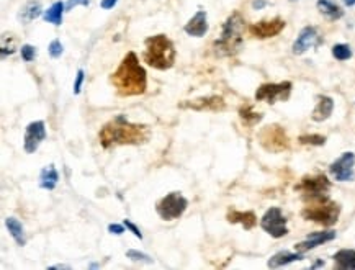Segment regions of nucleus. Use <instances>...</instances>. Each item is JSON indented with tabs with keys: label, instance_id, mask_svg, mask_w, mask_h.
<instances>
[{
	"label": "nucleus",
	"instance_id": "aec40b11",
	"mask_svg": "<svg viewBox=\"0 0 355 270\" xmlns=\"http://www.w3.org/2000/svg\"><path fill=\"white\" fill-rule=\"evenodd\" d=\"M295 260H303V252H290V251H280L275 255H272L269 260V267L270 268H277V267H283L286 264H292Z\"/></svg>",
	"mask_w": 355,
	"mask_h": 270
},
{
	"label": "nucleus",
	"instance_id": "393cba45",
	"mask_svg": "<svg viewBox=\"0 0 355 270\" xmlns=\"http://www.w3.org/2000/svg\"><path fill=\"white\" fill-rule=\"evenodd\" d=\"M41 10H43L41 2H38V0H29L18 13V18L21 21H33L35 18H38L41 15Z\"/></svg>",
	"mask_w": 355,
	"mask_h": 270
},
{
	"label": "nucleus",
	"instance_id": "20e7f679",
	"mask_svg": "<svg viewBox=\"0 0 355 270\" xmlns=\"http://www.w3.org/2000/svg\"><path fill=\"white\" fill-rule=\"evenodd\" d=\"M144 53H143V59L147 65H151L154 69L159 71H166L171 69L174 62H175V48L174 43L167 38L166 35H156V36H149L144 41Z\"/></svg>",
	"mask_w": 355,
	"mask_h": 270
},
{
	"label": "nucleus",
	"instance_id": "7ed1b4c3",
	"mask_svg": "<svg viewBox=\"0 0 355 270\" xmlns=\"http://www.w3.org/2000/svg\"><path fill=\"white\" fill-rule=\"evenodd\" d=\"M246 30V21L239 12H234L223 25L221 36L213 43L216 56H234L242 46V33Z\"/></svg>",
	"mask_w": 355,
	"mask_h": 270
},
{
	"label": "nucleus",
	"instance_id": "1a4fd4ad",
	"mask_svg": "<svg viewBox=\"0 0 355 270\" xmlns=\"http://www.w3.org/2000/svg\"><path fill=\"white\" fill-rule=\"evenodd\" d=\"M331 188V182L324 174H316V175H305L301 179L300 184L295 187V190L305 193V198L309 196H319L326 195Z\"/></svg>",
	"mask_w": 355,
	"mask_h": 270
},
{
	"label": "nucleus",
	"instance_id": "f8f14e48",
	"mask_svg": "<svg viewBox=\"0 0 355 270\" xmlns=\"http://www.w3.org/2000/svg\"><path fill=\"white\" fill-rule=\"evenodd\" d=\"M285 25H286L285 20L275 17L270 20H262V21H257V23H252L249 26V31L259 40H267V38H273V36L282 33Z\"/></svg>",
	"mask_w": 355,
	"mask_h": 270
},
{
	"label": "nucleus",
	"instance_id": "dca6fc26",
	"mask_svg": "<svg viewBox=\"0 0 355 270\" xmlns=\"http://www.w3.org/2000/svg\"><path fill=\"white\" fill-rule=\"evenodd\" d=\"M332 239H336V231L313 232V234H309L303 243H298L297 246H295V249H297L298 252L305 254L306 251H311V249H314V247L321 246L324 243H329V241H332Z\"/></svg>",
	"mask_w": 355,
	"mask_h": 270
},
{
	"label": "nucleus",
	"instance_id": "f257e3e1",
	"mask_svg": "<svg viewBox=\"0 0 355 270\" xmlns=\"http://www.w3.org/2000/svg\"><path fill=\"white\" fill-rule=\"evenodd\" d=\"M149 126L131 123L124 115H116L113 120L103 125L99 133L100 144L105 149L123 144H144L149 140Z\"/></svg>",
	"mask_w": 355,
	"mask_h": 270
},
{
	"label": "nucleus",
	"instance_id": "cd10ccee",
	"mask_svg": "<svg viewBox=\"0 0 355 270\" xmlns=\"http://www.w3.org/2000/svg\"><path fill=\"white\" fill-rule=\"evenodd\" d=\"M332 56H334L337 61H347L352 57V49L349 45H345V43H339V45L332 46Z\"/></svg>",
	"mask_w": 355,
	"mask_h": 270
},
{
	"label": "nucleus",
	"instance_id": "a878e982",
	"mask_svg": "<svg viewBox=\"0 0 355 270\" xmlns=\"http://www.w3.org/2000/svg\"><path fill=\"white\" fill-rule=\"evenodd\" d=\"M66 9V5L62 4V2H56V4H53L49 7V9L44 12V20L48 21V23H53V25H56V26H59L62 23V15H64V10Z\"/></svg>",
	"mask_w": 355,
	"mask_h": 270
},
{
	"label": "nucleus",
	"instance_id": "58836bf2",
	"mask_svg": "<svg viewBox=\"0 0 355 270\" xmlns=\"http://www.w3.org/2000/svg\"><path fill=\"white\" fill-rule=\"evenodd\" d=\"M342 2H344L345 7H353L355 5V0H342Z\"/></svg>",
	"mask_w": 355,
	"mask_h": 270
},
{
	"label": "nucleus",
	"instance_id": "5701e85b",
	"mask_svg": "<svg viewBox=\"0 0 355 270\" xmlns=\"http://www.w3.org/2000/svg\"><path fill=\"white\" fill-rule=\"evenodd\" d=\"M336 268L352 270L355 268V251L353 249H341L334 254Z\"/></svg>",
	"mask_w": 355,
	"mask_h": 270
},
{
	"label": "nucleus",
	"instance_id": "6e6552de",
	"mask_svg": "<svg viewBox=\"0 0 355 270\" xmlns=\"http://www.w3.org/2000/svg\"><path fill=\"white\" fill-rule=\"evenodd\" d=\"M261 226L262 229L270 234L272 238H283L288 234V228H286V218L283 216L282 210L278 207H272L265 211V215L261 220Z\"/></svg>",
	"mask_w": 355,
	"mask_h": 270
},
{
	"label": "nucleus",
	"instance_id": "4c0bfd02",
	"mask_svg": "<svg viewBox=\"0 0 355 270\" xmlns=\"http://www.w3.org/2000/svg\"><path fill=\"white\" fill-rule=\"evenodd\" d=\"M265 5H267V2H265V0H254V2H252V9L254 10H261V9H264Z\"/></svg>",
	"mask_w": 355,
	"mask_h": 270
},
{
	"label": "nucleus",
	"instance_id": "72a5a7b5",
	"mask_svg": "<svg viewBox=\"0 0 355 270\" xmlns=\"http://www.w3.org/2000/svg\"><path fill=\"white\" fill-rule=\"evenodd\" d=\"M82 5V7H88L90 5V0H68V4H66V10H74L76 7Z\"/></svg>",
	"mask_w": 355,
	"mask_h": 270
},
{
	"label": "nucleus",
	"instance_id": "4be33fe9",
	"mask_svg": "<svg viewBox=\"0 0 355 270\" xmlns=\"http://www.w3.org/2000/svg\"><path fill=\"white\" fill-rule=\"evenodd\" d=\"M57 180H59V174L53 164L46 165L40 172V187L44 188V190H54L57 185Z\"/></svg>",
	"mask_w": 355,
	"mask_h": 270
},
{
	"label": "nucleus",
	"instance_id": "4468645a",
	"mask_svg": "<svg viewBox=\"0 0 355 270\" xmlns=\"http://www.w3.org/2000/svg\"><path fill=\"white\" fill-rule=\"evenodd\" d=\"M44 140H46V126H44V121L29 123L25 131V151L28 154H33Z\"/></svg>",
	"mask_w": 355,
	"mask_h": 270
},
{
	"label": "nucleus",
	"instance_id": "39448f33",
	"mask_svg": "<svg viewBox=\"0 0 355 270\" xmlns=\"http://www.w3.org/2000/svg\"><path fill=\"white\" fill-rule=\"evenodd\" d=\"M305 201L306 207L301 211V216L305 220L319 223L322 226H332L337 223L339 215H341V207L328 198V195L309 196V198H305Z\"/></svg>",
	"mask_w": 355,
	"mask_h": 270
},
{
	"label": "nucleus",
	"instance_id": "f704fd0d",
	"mask_svg": "<svg viewBox=\"0 0 355 270\" xmlns=\"http://www.w3.org/2000/svg\"><path fill=\"white\" fill-rule=\"evenodd\" d=\"M123 224L124 226H126V229H130L131 232H133V234H135L138 239H143V234H141V231H139V228H138V226L135 224V223H131L130 220H124L123 221Z\"/></svg>",
	"mask_w": 355,
	"mask_h": 270
},
{
	"label": "nucleus",
	"instance_id": "f3484780",
	"mask_svg": "<svg viewBox=\"0 0 355 270\" xmlns=\"http://www.w3.org/2000/svg\"><path fill=\"white\" fill-rule=\"evenodd\" d=\"M185 33L190 36H195V38H202L208 31V21H206V12L205 10H198L193 17L188 20V23L185 25Z\"/></svg>",
	"mask_w": 355,
	"mask_h": 270
},
{
	"label": "nucleus",
	"instance_id": "b1692460",
	"mask_svg": "<svg viewBox=\"0 0 355 270\" xmlns=\"http://www.w3.org/2000/svg\"><path fill=\"white\" fill-rule=\"evenodd\" d=\"M5 226L9 232L12 234V238L15 239V243L18 246H25L26 239H25V229H23V224H21L17 218H7L5 220Z\"/></svg>",
	"mask_w": 355,
	"mask_h": 270
},
{
	"label": "nucleus",
	"instance_id": "0eeeda50",
	"mask_svg": "<svg viewBox=\"0 0 355 270\" xmlns=\"http://www.w3.org/2000/svg\"><path fill=\"white\" fill-rule=\"evenodd\" d=\"M259 140H261V144L265 149L272 152H280L290 148V141H288L285 129L278 125L265 126L259 134Z\"/></svg>",
	"mask_w": 355,
	"mask_h": 270
},
{
	"label": "nucleus",
	"instance_id": "bb28decb",
	"mask_svg": "<svg viewBox=\"0 0 355 270\" xmlns=\"http://www.w3.org/2000/svg\"><path fill=\"white\" fill-rule=\"evenodd\" d=\"M239 116H241V120H242L244 125H247V126H254V125H257V123L264 118L262 113L254 112L252 107H249V105H246V107L241 108V110H239Z\"/></svg>",
	"mask_w": 355,
	"mask_h": 270
},
{
	"label": "nucleus",
	"instance_id": "c756f323",
	"mask_svg": "<svg viewBox=\"0 0 355 270\" xmlns=\"http://www.w3.org/2000/svg\"><path fill=\"white\" fill-rule=\"evenodd\" d=\"M20 53H21V59L25 62H31L36 57V48L31 45H23L20 49Z\"/></svg>",
	"mask_w": 355,
	"mask_h": 270
},
{
	"label": "nucleus",
	"instance_id": "7c9ffc66",
	"mask_svg": "<svg viewBox=\"0 0 355 270\" xmlns=\"http://www.w3.org/2000/svg\"><path fill=\"white\" fill-rule=\"evenodd\" d=\"M48 51H49V56H51V57H54V59H57V57H61L62 51H64L62 43L59 41V40H53V41L49 43Z\"/></svg>",
	"mask_w": 355,
	"mask_h": 270
},
{
	"label": "nucleus",
	"instance_id": "a211bd4d",
	"mask_svg": "<svg viewBox=\"0 0 355 270\" xmlns=\"http://www.w3.org/2000/svg\"><path fill=\"white\" fill-rule=\"evenodd\" d=\"M226 220L229 223H239L244 226V229H252L254 226L257 224V215L254 211H239V210H229L228 215H226Z\"/></svg>",
	"mask_w": 355,
	"mask_h": 270
},
{
	"label": "nucleus",
	"instance_id": "c85d7f7f",
	"mask_svg": "<svg viewBox=\"0 0 355 270\" xmlns=\"http://www.w3.org/2000/svg\"><path fill=\"white\" fill-rule=\"evenodd\" d=\"M298 141L301 144H309V146H322L326 143V136L321 134H303L298 138Z\"/></svg>",
	"mask_w": 355,
	"mask_h": 270
},
{
	"label": "nucleus",
	"instance_id": "e433bc0d",
	"mask_svg": "<svg viewBox=\"0 0 355 270\" xmlns=\"http://www.w3.org/2000/svg\"><path fill=\"white\" fill-rule=\"evenodd\" d=\"M118 0H102V9H105V10H110V9H113V7L116 5Z\"/></svg>",
	"mask_w": 355,
	"mask_h": 270
},
{
	"label": "nucleus",
	"instance_id": "412c9836",
	"mask_svg": "<svg viewBox=\"0 0 355 270\" xmlns=\"http://www.w3.org/2000/svg\"><path fill=\"white\" fill-rule=\"evenodd\" d=\"M316 7H317V10L331 21H336L344 17V10L337 4L332 2V0H317Z\"/></svg>",
	"mask_w": 355,
	"mask_h": 270
},
{
	"label": "nucleus",
	"instance_id": "2eb2a0df",
	"mask_svg": "<svg viewBox=\"0 0 355 270\" xmlns=\"http://www.w3.org/2000/svg\"><path fill=\"white\" fill-rule=\"evenodd\" d=\"M321 43V38H319V35H317V30L314 26H305L303 30L300 31L298 35V38L297 41L293 43V54H303V53H306V51L309 48H313V46H317Z\"/></svg>",
	"mask_w": 355,
	"mask_h": 270
},
{
	"label": "nucleus",
	"instance_id": "c9c22d12",
	"mask_svg": "<svg viewBox=\"0 0 355 270\" xmlns=\"http://www.w3.org/2000/svg\"><path fill=\"white\" fill-rule=\"evenodd\" d=\"M124 228H126V226H124V224H116V223L108 224V231L112 232V234H116V236L123 234V232H124Z\"/></svg>",
	"mask_w": 355,
	"mask_h": 270
},
{
	"label": "nucleus",
	"instance_id": "9b49d317",
	"mask_svg": "<svg viewBox=\"0 0 355 270\" xmlns=\"http://www.w3.org/2000/svg\"><path fill=\"white\" fill-rule=\"evenodd\" d=\"M353 165H355V154L350 151H347L329 165V172L332 174V177L339 182H350L355 177Z\"/></svg>",
	"mask_w": 355,
	"mask_h": 270
},
{
	"label": "nucleus",
	"instance_id": "9d476101",
	"mask_svg": "<svg viewBox=\"0 0 355 270\" xmlns=\"http://www.w3.org/2000/svg\"><path fill=\"white\" fill-rule=\"evenodd\" d=\"M292 82H280V84H262L255 92V100L275 104L277 100H288L292 93Z\"/></svg>",
	"mask_w": 355,
	"mask_h": 270
},
{
	"label": "nucleus",
	"instance_id": "ddd939ff",
	"mask_svg": "<svg viewBox=\"0 0 355 270\" xmlns=\"http://www.w3.org/2000/svg\"><path fill=\"white\" fill-rule=\"evenodd\" d=\"M180 108H190V110L195 112H219L224 110V100L219 95H210V97H200L195 100H185L182 104H179Z\"/></svg>",
	"mask_w": 355,
	"mask_h": 270
},
{
	"label": "nucleus",
	"instance_id": "473e14b6",
	"mask_svg": "<svg viewBox=\"0 0 355 270\" xmlns=\"http://www.w3.org/2000/svg\"><path fill=\"white\" fill-rule=\"evenodd\" d=\"M84 71L79 69L77 71V76H76V82H74V95H79L80 93V89H82V82H84Z\"/></svg>",
	"mask_w": 355,
	"mask_h": 270
},
{
	"label": "nucleus",
	"instance_id": "ea45409f",
	"mask_svg": "<svg viewBox=\"0 0 355 270\" xmlns=\"http://www.w3.org/2000/svg\"><path fill=\"white\" fill-rule=\"evenodd\" d=\"M49 268H71L69 265H64V264H59V265H53V267H49Z\"/></svg>",
	"mask_w": 355,
	"mask_h": 270
},
{
	"label": "nucleus",
	"instance_id": "2f4dec72",
	"mask_svg": "<svg viewBox=\"0 0 355 270\" xmlns=\"http://www.w3.org/2000/svg\"><path fill=\"white\" fill-rule=\"evenodd\" d=\"M126 257H128V259H131V260L147 262V264H149V262H152V259H151V257H149V255H147V254H144V252H139V251H135V249H130V251H126Z\"/></svg>",
	"mask_w": 355,
	"mask_h": 270
},
{
	"label": "nucleus",
	"instance_id": "a19ab883",
	"mask_svg": "<svg viewBox=\"0 0 355 270\" xmlns=\"http://www.w3.org/2000/svg\"><path fill=\"white\" fill-rule=\"evenodd\" d=\"M319 265H324V262H322V260H319V262H316V264L313 265V268H316V267H319Z\"/></svg>",
	"mask_w": 355,
	"mask_h": 270
},
{
	"label": "nucleus",
	"instance_id": "f03ea898",
	"mask_svg": "<svg viewBox=\"0 0 355 270\" xmlns=\"http://www.w3.org/2000/svg\"><path fill=\"white\" fill-rule=\"evenodd\" d=\"M110 80L121 97L143 95L147 89V74L133 51L123 57Z\"/></svg>",
	"mask_w": 355,
	"mask_h": 270
},
{
	"label": "nucleus",
	"instance_id": "423d86ee",
	"mask_svg": "<svg viewBox=\"0 0 355 270\" xmlns=\"http://www.w3.org/2000/svg\"><path fill=\"white\" fill-rule=\"evenodd\" d=\"M187 207L188 200L180 192H172L156 203V211L164 221H172L180 218L185 213Z\"/></svg>",
	"mask_w": 355,
	"mask_h": 270
},
{
	"label": "nucleus",
	"instance_id": "6ab92c4d",
	"mask_svg": "<svg viewBox=\"0 0 355 270\" xmlns=\"http://www.w3.org/2000/svg\"><path fill=\"white\" fill-rule=\"evenodd\" d=\"M332 112H334V100H332L331 97H326V95H319L317 97V104L313 110L311 118H313V121H317V123L326 121L332 115Z\"/></svg>",
	"mask_w": 355,
	"mask_h": 270
}]
</instances>
